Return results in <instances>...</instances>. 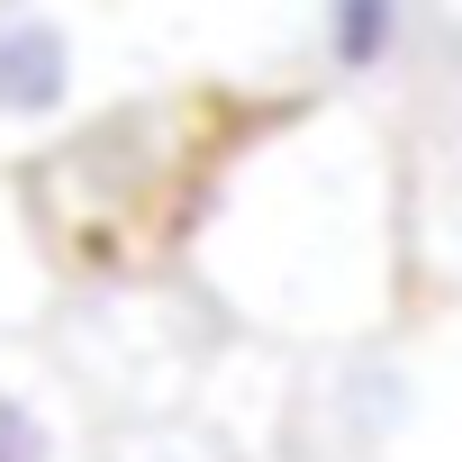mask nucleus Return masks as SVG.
Masks as SVG:
<instances>
[{"label": "nucleus", "instance_id": "7ed1b4c3", "mask_svg": "<svg viewBox=\"0 0 462 462\" xmlns=\"http://www.w3.org/2000/svg\"><path fill=\"white\" fill-rule=\"evenodd\" d=\"M0 462H64V435H55L46 399L19 390V381H0Z\"/></svg>", "mask_w": 462, "mask_h": 462}, {"label": "nucleus", "instance_id": "f03ea898", "mask_svg": "<svg viewBox=\"0 0 462 462\" xmlns=\"http://www.w3.org/2000/svg\"><path fill=\"white\" fill-rule=\"evenodd\" d=\"M408 28V0H318V46L336 73H381L399 55Z\"/></svg>", "mask_w": 462, "mask_h": 462}, {"label": "nucleus", "instance_id": "f257e3e1", "mask_svg": "<svg viewBox=\"0 0 462 462\" xmlns=\"http://www.w3.org/2000/svg\"><path fill=\"white\" fill-rule=\"evenodd\" d=\"M100 82V37L64 0H0V136L64 127Z\"/></svg>", "mask_w": 462, "mask_h": 462}]
</instances>
